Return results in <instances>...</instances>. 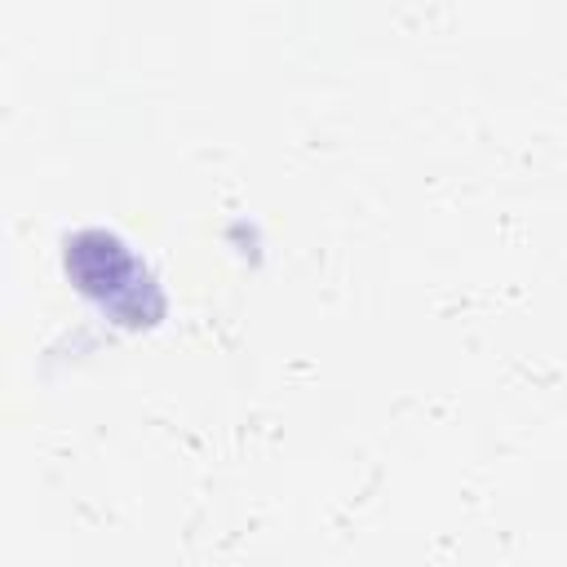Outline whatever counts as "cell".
<instances>
[{"instance_id": "6da1fadb", "label": "cell", "mask_w": 567, "mask_h": 567, "mask_svg": "<svg viewBox=\"0 0 567 567\" xmlns=\"http://www.w3.org/2000/svg\"><path fill=\"white\" fill-rule=\"evenodd\" d=\"M66 275L75 279L80 292L89 297H120L124 288H133L137 279V266L128 257V248L106 235V230H80L71 244H66Z\"/></svg>"}]
</instances>
